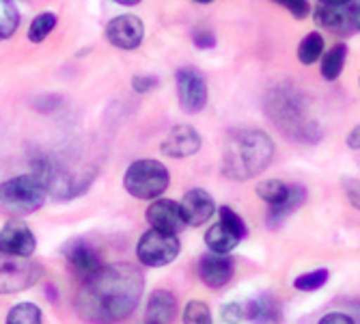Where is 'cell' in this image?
Returning a JSON list of instances; mask_svg holds the SVG:
<instances>
[{"instance_id": "1", "label": "cell", "mask_w": 360, "mask_h": 324, "mask_svg": "<svg viewBox=\"0 0 360 324\" xmlns=\"http://www.w3.org/2000/svg\"><path fill=\"white\" fill-rule=\"evenodd\" d=\"M145 289L143 273L132 264L104 266L78 294V311L95 324H117L132 316Z\"/></svg>"}, {"instance_id": "2", "label": "cell", "mask_w": 360, "mask_h": 324, "mask_svg": "<svg viewBox=\"0 0 360 324\" xmlns=\"http://www.w3.org/2000/svg\"><path fill=\"white\" fill-rule=\"evenodd\" d=\"M274 158L272 139L261 130H238L222 149V173L233 182H246L264 173Z\"/></svg>"}, {"instance_id": "3", "label": "cell", "mask_w": 360, "mask_h": 324, "mask_svg": "<svg viewBox=\"0 0 360 324\" xmlns=\"http://www.w3.org/2000/svg\"><path fill=\"white\" fill-rule=\"evenodd\" d=\"M46 194L39 175H18L0 184V208L9 214H32L46 204Z\"/></svg>"}, {"instance_id": "4", "label": "cell", "mask_w": 360, "mask_h": 324, "mask_svg": "<svg viewBox=\"0 0 360 324\" xmlns=\"http://www.w3.org/2000/svg\"><path fill=\"white\" fill-rule=\"evenodd\" d=\"M171 184L169 169L158 160L145 158L136 160L127 167L123 175V186L125 190L136 199L145 201H155L162 192H165Z\"/></svg>"}, {"instance_id": "5", "label": "cell", "mask_w": 360, "mask_h": 324, "mask_svg": "<svg viewBox=\"0 0 360 324\" xmlns=\"http://www.w3.org/2000/svg\"><path fill=\"white\" fill-rule=\"evenodd\" d=\"M44 268L30 257H15L0 253V294H15L35 285Z\"/></svg>"}, {"instance_id": "6", "label": "cell", "mask_w": 360, "mask_h": 324, "mask_svg": "<svg viewBox=\"0 0 360 324\" xmlns=\"http://www.w3.org/2000/svg\"><path fill=\"white\" fill-rule=\"evenodd\" d=\"M181 251V242L175 234H165L158 230H149L141 236L136 244V257L143 266L162 268L175 262Z\"/></svg>"}, {"instance_id": "7", "label": "cell", "mask_w": 360, "mask_h": 324, "mask_svg": "<svg viewBox=\"0 0 360 324\" xmlns=\"http://www.w3.org/2000/svg\"><path fill=\"white\" fill-rule=\"evenodd\" d=\"M272 117H276L281 130L287 135H293L296 139H311V123L304 119V106L298 102L293 91H276V100L272 106Z\"/></svg>"}, {"instance_id": "8", "label": "cell", "mask_w": 360, "mask_h": 324, "mask_svg": "<svg viewBox=\"0 0 360 324\" xmlns=\"http://www.w3.org/2000/svg\"><path fill=\"white\" fill-rule=\"evenodd\" d=\"M177 95L186 113L196 115L207 104V82L196 68H181L177 72Z\"/></svg>"}, {"instance_id": "9", "label": "cell", "mask_w": 360, "mask_h": 324, "mask_svg": "<svg viewBox=\"0 0 360 324\" xmlns=\"http://www.w3.org/2000/svg\"><path fill=\"white\" fill-rule=\"evenodd\" d=\"M35 249H37V238L24 220L11 218L0 230V253L15 255V257H30L35 253Z\"/></svg>"}, {"instance_id": "10", "label": "cell", "mask_w": 360, "mask_h": 324, "mask_svg": "<svg viewBox=\"0 0 360 324\" xmlns=\"http://www.w3.org/2000/svg\"><path fill=\"white\" fill-rule=\"evenodd\" d=\"M106 37L115 48L134 50L143 44L145 26L136 15H119L110 20V24L106 26Z\"/></svg>"}, {"instance_id": "11", "label": "cell", "mask_w": 360, "mask_h": 324, "mask_svg": "<svg viewBox=\"0 0 360 324\" xmlns=\"http://www.w3.org/2000/svg\"><path fill=\"white\" fill-rule=\"evenodd\" d=\"M65 257H68V264L72 268V273L86 283L89 279H93L97 273H100L102 266V259L97 255L89 244H84L82 240H74L65 247Z\"/></svg>"}, {"instance_id": "12", "label": "cell", "mask_w": 360, "mask_h": 324, "mask_svg": "<svg viewBox=\"0 0 360 324\" xmlns=\"http://www.w3.org/2000/svg\"><path fill=\"white\" fill-rule=\"evenodd\" d=\"M179 208H181V216H184L186 225H190V227H201L216 212L214 197L203 188L188 190L184 194V199L179 201Z\"/></svg>"}, {"instance_id": "13", "label": "cell", "mask_w": 360, "mask_h": 324, "mask_svg": "<svg viewBox=\"0 0 360 324\" xmlns=\"http://www.w3.org/2000/svg\"><path fill=\"white\" fill-rule=\"evenodd\" d=\"M147 223L151 225V230L165 232V234H175V236H177V232H181L186 227L179 204H175L171 199H155L147 208Z\"/></svg>"}, {"instance_id": "14", "label": "cell", "mask_w": 360, "mask_h": 324, "mask_svg": "<svg viewBox=\"0 0 360 324\" xmlns=\"http://www.w3.org/2000/svg\"><path fill=\"white\" fill-rule=\"evenodd\" d=\"M199 277L212 289L224 287L233 277V259L229 255H218V253L203 255L199 259Z\"/></svg>"}, {"instance_id": "15", "label": "cell", "mask_w": 360, "mask_h": 324, "mask_svg": "<svg viewBox=\"0 0 360 324\" xmlns=\"http://www.w3.org/2000/svg\"><path fill=\"white\" fill-rule=\"evenodd\" d=\"M201 149V137L192 125H175L162 141V154L171 158H188Z\"/></svg>"}, {"instance_id": "16", "label": "cell", "mask_w": 360, "mask_h": 324, "mask_svg": "<svg viewBox=\"0 0 360 324\" xmlns=\"http://www.w3.org/2000/svg\"><path fill=\"white\" fill-rule=\"evenodd\" d=\"M175 297L167 289H155L149 294L147 301V320L151 324H171L175 318Z\"/></svg>"}, {"instance_id": "17", "label": "cell", "mask_w": 360, "mask_h": 324, "mask_svg": "<svg viewBox=\"0 0 360 324\" xmlns=\"http://www.w3.org/2000/svg\"><path fill=\"white\" fill-rule=\"evenodd\" d=\"M304 201H307V190H304V186H300V184H291V188H289V197H287L281 206L270 208V212H268V227H278V225H283V220L289 218V216H291L293 212H296Z\"/></svg>"}, {"instance_id": "18", "label": "cell", "mask_w": 360, "mask_h": 324, "mask_svg": "<svg viewBox=\"0 0 360 324\" xmlns=\"http://www.w3.org/2000/svg\"><path fill=\"white\" fill-rule=\"evenodd\" d=\"M205 244L210 247L212 253H218V255H229L238 244H240V238L236 234H231L226 230V227L218 220L216 225H212L210 230L205 232Z\"/></svg>"}, {"instance_id": "19", "label": "cell", "mask_w": 360, "mask_h": 324, "mask_svg": "<svg viewBox=\"0 0 360 324\" xmlns=\"http://www.w3.org/2000/svg\"><path fill=\"white\" fill-rule=\"evenodd\" d=\"M315 22L319 26H326V28L341 30L345 26H352V9L347 5H341V7H326V5H321L315 11Z\"/></svg>"}, {"instance_id": "20", "label": "cell", "mask_w": 360, "mask_h": 324, "mask_svg": "<svg viewBox=\"0 0 360 324\" xmlns=\"http://www.w3.org/2000/svg\"><path fill=\"white\" fill-rule=\"evenodd\" d=\"M345 56H347V46L345 44H337L333 46L328 52L321 56V78L323 80H337L345 68Z\"/></svg>"}, {"instance_id": "21", "label": "cell", "mask_w": 360, "mask_h": 324, "mask_svg": "<svg viewBox=\"0 0 360 324\" xmlns=\"http://www.w3.org/2000/svg\"><path fill=\"white\" fill-rule=\"evenodd\" d=\"M289 184L281 182V180H264L257 184V194L264 199L270 208L281 206L287 197H289Z\"/></svg>"}, {"instance_id": "22", "label": "cell", "mask_w": 360, "mask_h": 324, "mask_svg": "<svg viewBox=\"0 0 360 324\" xmlns=\"http://www.w3.org/2000/svg\"><path fill=\"white\" fill-rule=\"evenodd\" d=\"M246 316L255 322H276L278 320V305H276V299H270V297H261V299H255L248 303L246 307Z\"/></svg>"}, {"instance_id": "23", "label": "cell", "mask_w": 360, "mask_h": 324, "mask_svg": "<svg viewBox=\"0 0 360 324\" xmlns=\"http://www.w3.org/2000/svg\"><path fill=\"white\" fill-rule=\"evenodd\" d=\"M323 37L319 35L317 30L309 32V35H304V39L300 42L298 46V58L302 65H313L317 63L321 56H323Z\"/></svg>"}, {"instance_id": "24", "label": "cell", "mask_w": 360, "mask_h": 324, "mask_svg": "<svg viewBox=\"0 0 360 324\" xmlns=\"http://www.w3.org/2000/svg\"><path fill=\"white\" fill-rule=\"evenodd\" d=\"M7 324H44V313L35 303H18L9 309Z\"/></svg>"}, {"instance_id": "25", "label": "cell", "mask_w": 360, "mask_h": 324, "mask_svg": "<svg viewBox=\"0 0 360 324\" xmlns=\"http://www.w3.org/2000/svg\"><path fill=\"white\" fill-rule=\"evenodd\" d=\"M20 24V13L15 9L13 0H0V42L9 39L18 30Z\"/></svg>"}, {"instance_id": "26", "label": "cell", "mask_w": 360, "mask_h": 324, "mask_svg": "<svg viewBox=\"0 0 360 324\" xmlns=\"http://www.w3.org/2000/svg\"><path fill=\"white\" fill-rule=\"evenodd\" d=\"M56 26V15L54 13H39L35 20H32L30 28H28V39L32 44H41L50 32Z\"/></svg>"}, {"instance_id": "27", "label": "cell", "mask_w": 360, "mask_h": 324, "mask_svg": "<svg viewBox=\"0 0 360 324\" xmlns=\"http://www.w3.org/2000/svg\"><path fill=\"white\" fill-rule=\"evenodd\" d=\"M330 279V273L326 268H317V270H311V273H304L300 277L293 279V287L300 289V292H315V289H321L326 283Z\"/></svg>"}, {"instance_id": "28", "label": "cell", "mask_w": 360, "mask_h": 324, "mask_svg": "<svg viewBox=\"0 0 360 324\" xmlns=\"http://www.w3.org/2000/svg\"><path fill=\"white\" fill-rule=\"evenodd\" d=\"M218 216H220V223L226 227L229 232L231 234H236L240 240H244L246 238V234H248V227H246V223H244V218L233 210V208H229V206H222L220 208V212H218Z\"/></svg>"}, {"instance_id": "29", "label": "cell", "mask_w": 360, "mask_h": 324, "mask_svg": "<svg viewBox=\"0 0 360 324\" xmlns=\"http://www.w3.org/2000/svg\"><path fill=\"white\" fill-rule=\"evenodd\" d=\"M184 324H212V311L203 301H190L184 309Z\"/></svg>"}, {"instance_id": "30", "label": "cell", "mask_w": 360, "mask_h": 324, "mask_svg": "<svg viewBox=\"0 0 360 324\" xmlns=\"http://www.w3.org/2000/svg\"><path fill=\"white\" fill-rule=\"evenodd\" d=\"M272 3L281 5L283 9H287L291 15H296L298 20L307 18V15H309V11H311L309 0H272Z\"/></svg>"}, {"instance_id": "31", "label": "cell", "mask_w": 360, "mask_h": 324, "mask_svg": "<svg viewBox=\"0 0 360 324\" xmlns=\"http://www.w3.org/2000/svg\"><path fill=\"white\" fill-rule=\"evenodd\" d=\"M192 39H194V46L201 48V50H207V48H214L216 46V35H214L210 28H196Z\"/></svg>"}, {"instance_id": "32", "label": "cell", "mask_w": 360, "mask_h": 324, "mask_svg": "<svg viewBox=\"0 0 360 324\" xmlns=\"http://www.w3.org/2000/svg\"><path fill=\"white\" fill-rule=\"evenodd\" d=\"M224 322L229 324H240V320L244 318V309L240 307V303H226L222 309H220Z\"/></svg>"}, {"instance_id": "33", "label": "cell", "mask_w": 360, "mask_h": 324, "mask_svg": "<svg viewBox=\"0 0 360 324\" xmlns=\"http://www.w3.org/2000/svg\"><path fill=\"white\" fill-rule=\"evenodd\" d=\"M317 324H354V320L343 311H330V313H326Z\"/></svg>"}, {"instance_id": "34", "label": "cell", "mask_w": 360, "mask_h": 324, "mask_svg": "<svg viewBox=\"0 0 360 324\" xmlns=\"http://www.w3.org/2000/svg\"><path fill=\"white\" fill-rule=\"evenodd\" d=\"M155 85H158V80L151 78V76H134V78H132V87H134V91H139V93H147V91L153 89Z\"/></svg>"}, {"instance_id": "35", "label": "cell", "mask_w": 360, "mask_h": 324, "mask_svg": "<svg viewBox=\"0 0 360 324\" xmlns=\"http://www.w3.org/2000/svg\"><path fill=\"white\" fill-rule=\"evenodd\" d=\"M347 147L349 149H360V125H356L349 137H347Z\"/></svg>"}, {"instance_id": "36", "label": "cell", "mask_w": 360, "mask_h": 324, "mask_svg": "<svg viewBox=\"0 0 360 324\" xmlns=\"http://www.w3.org/2000/svg\"><path fill=\"white\" fill-rule=\"evenodd\" d=\"M347 194H349V201H352L356 208H360V186H349Z\"/></svg>"}, {"instance_id": "37", "label": "cell", "mask_w": 360, "mask_h": 324, "mask_svg": "<svg viewBox=\"0 0 360 324\" xmlns=\"http://www.w3.org/2000/svg\"><path fill=\"white\" fill-rule=\"evenodd\" d=\"M352 26H354L356 30H360V5L352 9Z\"/></svg>"}, {"instance_id": "38", "label": "cell", "mask_w": 360, "mask_h": 324, "mask_svg": "<svg viewBox=\"0 0 360 324\" xmlns=\"http://www.w3.org/2000/svg\"><path fill=\"white\" fill-rule=\"evenodd\" d=\"M319 3L326 7H341V5H347L349 0H319Z\"/></svg>"}, {"instance_id": "39", "label": "cell", "mask_w": 360, "mask_h": 324, "mask_svg": "<svg viewBox=\"0 0 360 324\" xmlns=\"http://www.w3.org/2000/svg\"><path fill=\"white\" fill-rule=\"evenodd\" d=\"M115 3L125 5V7H134V5H139V3H141V0H115Z\"/></svg>"}, {"instance_id": "40", "label": "cell", "mask_w": 360, "mask_h": 324, "mask_svg": "<svg viewBox=\"0 0 360 324\" xmlns=\"http://www.w3.org/2000/svg\"><path fill=\"white\" fill-rule=\"evenodd\" d=\"M194 3H199V5H212L214 0H194Z\"/></svg>"}, {"instance_id": "41", "label": "cell", "mask_w": 360, "mask_h": 324, "mask_svg": "<svg viewBox=\"0 0 360 324\" xmlns=\"http://www.w3.org/2000/svg\"><path fill=\"white\" fill-rule=\"evenodd\" d=\"M147 324H151V322H147Z\"/></svg>"}]
</instances>
